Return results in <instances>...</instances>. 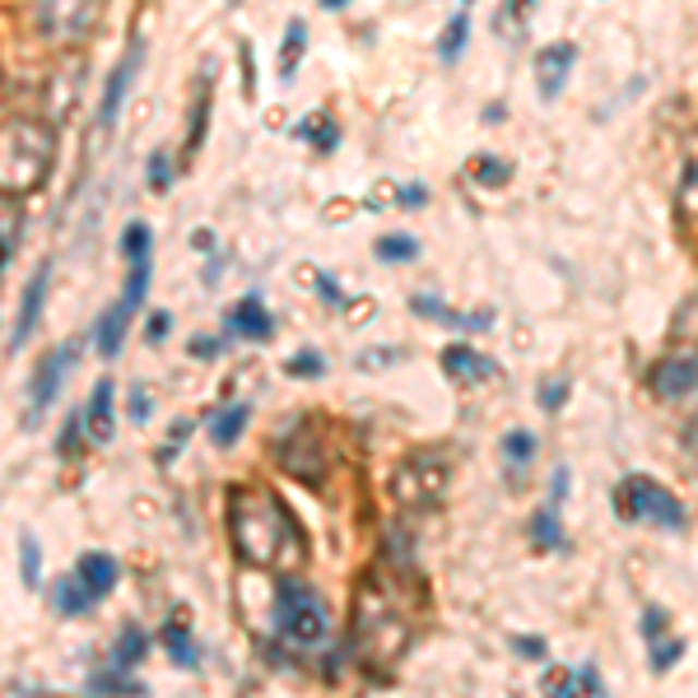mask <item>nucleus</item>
Masks as SVG:
<instances>
[{"label":"nucleus","mask_w":698,"mask_h":698,"mask_svg":"<svg viewBox=\"0 0 698 698\" xmlns=\"http://www.w3.org/2000/svg\"><path fill=\"white\" fill-rule=\"evenodd\" d=\"M149 248H154V233H149V224H127V229H121V256L131 261H149Z\"/></svg>","instance_id":"nucleus-33"},{"label":"nucleus","mask_w":698,"mask_h":698,"mask_svg":"<svg viewBox=\"0 0 698 698\" xmlns=\"http://www.w3.org/2000/svg\"><path fill=\"white\" fill-rule=\"evenodd\" d=\"M84 433H89L94 443H112L117 438V392H112L108 377L94 382V392H89V406H84Z\"/></svg>","instance_id":"nucleus-15"},{"label":"nucleus","mask_w":698,"mask_h":698,"mask_svg":"<svg viewBox=\"0 0 698 698\" xmlns=\"http://www.w3.org/2000/svg\"><path fill=\"white\" fill-rule=\"evenodd\" d=\"M424 201H429V191L419 186V182H410V186H400V205H406V209H419V205H424Z\"/></svg>","instance_id":"nucleus-51"},{"label":"nucleus","mask_w":698,"mask_h":698,"mask_svg":"<svg viewBox=\"0 0 698 698\" xmlns=\"http://www.w3.org/2000/svg\"><path fill=\"white\" fill-rule=\"evenodd\" d=\"M20 573H24V587L38 591L43 587V550H38V535H20Z\"/></svg>","instance_id":"nucleus-34"},{"label":"nucleus","mask_w":698,"mask_h":698,"mask_svg":"<svg viewBox=\"0 0 698 698\" xmlns=\"http://www.w3.org/2000/svg\"><path fill=\"white\" fill-rule=\"evenodd\" d=\"M47 285H51V261H43L38 270H33L24 299H20V312H14V326H10V354H20L28 345V336L38 330V317H43V303H47Z\"/></svg>","instance_id":"nucleus-11"},{"label":"nucleus","mask_w":698,"mask_h":698,"mask_svg":"<svg viewBox=\"0 0 698 698\" xmlns=\"http://www.w3.org/2000/svg\"><path fill=\"white\" fill-rule=\"evenodd\" d=\"M186 438H191V419H178L172 438H164V447H159V466H172V461H178V452L186 447Z\"/></svg>","instance_id":"nucleus-41"},{"label":"nucleus","mask_w":698,"mask_h":698,"mask_svg":"<svg viewBox=\"0 0 698 698\" xmlns=\"http://www.w3.org/2000/svg\"><path fill=\"white\" fill-rule=\"evenodd\" d=\"M164 648H168V657L178 661L182 671L201 666V652H196V642H191V634H186L182 624H164Z\"/></svg>","instance_id":"nucleus-27"},{"label":"nucleus","mask_w":698,"mask_h":698,"mask_svg":"<svg viewBox=\"0 0 698 698\" xmlns=\"http://www.w3.org/2000/svg\"><path fill=\"white\" fill-rule=\"evenodd\" d=\"M248 419H252V406H248V400H238V406L219 410L215 419H209V443L229 452V447L242 438V429H248Z\"/></svg>","instance_id":"nucleus-20"},{"label":"nucleus","mask_w":698,"mask_h":698,"mask_svg":"<svg viewBox=\"0 0 698 698\" xmlns=\"http://www.w3.org/2000/svg\"><path fill=\"white\" fill-rule=\"evenodd\" d=\"M531 457H535V438H531V433H521V429L503 433V461H508L513 470H521Z\"/></svg>","instance_id":"nucleus-35"},{"label":"nucleus","mask_w":698,"mask_h":698,"mask_svg":"<svg viewBox=\"0 0 698 698\" xmlns=\"http://www.w3.org/2000/svg\"><path fill=\"white\" fill-rule=\"evenodd\" d=\"M466 43H470V14H466V10H457V14L447 20V28L438 33V47H433V51H438V61H443V65H457V61H461V51H466Z\"/></svg>","instance_id":"nucleus-23"},{"label":"nucleus","mask_w":698,"mask_h":698,"mask_svg":"<svg viewBox=\"0 0 698 698\" xmlns=\"http://www.w3.org/2000/svg\"><path fill=\"white\" fill-rule=\"evenodd\" d=\"M145 293H149V261H135L131 275H127V289H121V299H117V303L135 317L140 303H145Z\"/></svg>","instance_id":"nucleus-32"},{"label":"nucleus","mask_w":698,"mask_h":698,"mask_svg":"<svg viewBox=\"0 0 698 698\" xmlns=\"http://www.w3.org/2000/svg\"><path fill=\"white\" fill-rule=\"evenodd\" d=\"M229 540L242 564L261 573H299L308 564V535L299 517L261 484L229 489Z\"/></svg>","instance_id":"nucleus-1"},{"label":"nucleus","mask_w":698,"mask_h":698,"mask_svg":"<svg viewBox=\"0 0 698 698\" xmlns=\"http://www.w3.org/2000/svg\"><path fill=\"white\" fill-rule=\"evenodd\" d=\"M535 400H540V406H545V410H558V406H564V400H568V382H564V377L545 382V387L535 392Z\"/></svg>","instance_id":"nucleus-44"},{"label":"nucleus","mask_w":698,"mask_h":698,"mask_svg":"<svg viewBox=\"0 0 698 698\" xmlns=\"http://www.w3.org/2000/svg\"><path fill=\"white\" fill-rule=\"evenodd\" d=\"M275 624L293 648H317L326 638V605L303 578L293 573H279L275 582Z\"/></svg>","instance_id":"nucleus-4"},{"label":"nucleus","mask_w":698,"mask_h":698,"mask_svg":"<svg viewBox=\"0 0 698 698\" xmlns=\"http://www.w3.org/2000/svg\"><path fill=\"white\" fill-rule=\"evenodd\" d=\"M94 591L84 587L80 573H65V578H57V587H51V605H57V615L65 619H80V615H89L94 610Z\"/></svg>","instance_id":"nucleus-17"},{"label":"nucleus","mask_w":698,"mask_h":698,"mask_svg":"<svg viewBox=\"0 0 698 698\" xmlns=\"http://www.w3.org/2000/svg\"><path fill=\"white\" fill-rule=\"evenodd\" d=\"M121 675H127V671H117V675H98V679H89V694H98V698H140V694H145V689L135 685V679H131V685H127V679H121Z\"/></svg>","instance_id":"nucleus-36"},{"label":"nucleus","mask_w":698,"mask_h":698,"mask_svg":"<svg viewBox=\"0 0 698 698\" xmlns=\"http://www.w3.org/2000/svg\"><path fill=\"white\" fill-rule=\"evenodd\" d=\"M675 201H679V209H685L689 219H698V131L689 135V145H685V168H679Z\"/></svg>","instance_id":"nucleus-22"},{"label":"nucleus","mask_w":698,"mask_h":698,"mask_svg":"<svg viewBox=\"0 0 698 698\" xmlns=\"http://www.w3.org/2000/svg\"><path fill=\"white\" fill-rule=\"evenodd\" d=\"M94 5L98 0H33V28L47 43H75L98 20Z\"/></svg>","instance_id":"nucleus-7"},{"label":"nucleus","mask_w":698,"mask_h":698,"mask_svg":"<svg viewBox=\"0 0 698 698\" xmlns=\"http://www.w3.org/2000/svg\"><path fill=\"white\" fill-rule=\"evenodd\" d=\"M127 326H131V312L121 308V303H112V308L94 322V349H98L103 359H117V354H121V345H127Z\"/></svg>","instance_id":"nucleus-19"},{"label":"nucleus","mask_w":698,"mask_h":698,"mask_svg":"<svg viewBox=\"0 0 698 698\" xmlns=\"http://www.w3.org/2000/svg\"><path fill=\"white\" fill-rule=\"evenodd\" d=\"M285 373H289V377H322V373H326V359L317 354V349H303V354H293V359L285 363Z\"/></svg>","instance_id":"nucleus-39"},{"label":"nucleus","mask_w":698,"mask_h":698,"mask_svg":"<svg viewBox=\"0 0 698 698\" xmlns=\"http://www.w3.org/2000/svg\"><path fill=\"white\" fill-rule=\"evenodd\" d=\"M80 578H84V587H89L94 591V597L103 601V597H108V591L117 587V578H121V564H117V558L108 554V550H89V554H84L80 558Z\"/></svg>","instance_id":"nucleus-18"},{"label":"nucleus","mask_w":698,"mask_h":698,"mask_svg":"<svg viewBox=\"0 0 698 698\" xmlns=\"http://www.w3.org/2000/svg\"><path fill=\"white\" fill-rule=\"evenodd\" d=\"M354 638H359V652L377 661V666L396 661L410 642V624L400 615L392 587L382 582V573H369L354 591Z\"/></svg>","instance_id":"nucleus-3"},{"label":"nucleus","mask_w":698,"mask_h":698,"mask_svg":"<svg viewBox=\"0 0 698 698\" xmlns=\"http://www.w3.org/2000/svg\"><path fill=\"white\" fill-rule=\"evenodd\" d=\"M513 648L527 657V661H545V638H517Z\"/></svg>","instance_id":"nucleus-50"},{"label":"nucleus","mask_w":698,"mask_h":698,"mask_svg":"<svg viewBox=\"0 0 698 698\" xmlns=\"http://www.w3.org/2000/svg\"><path fill=\"white\" fill-rule=\"evenodd\" d=\"M75 359H80L75 340H65V345L51 349L38 369H33V377H28V419H43L51 410V400H57L61 387H65V373L75 369Z\"/></svg>","instance_id":"nucleus-9"},{"label":"nucleus","mask_w":698,"mask_h":698,"mask_svg":"<svg viewBox=\"0 0 698 698\" xmlns=\"http://www.w3.org/2000/svg\"><path fill=\"white\" fill-rule=\"evenodd\" d=\"M186 354H191V359H219V340H215V336H191Z\"/></svg>","instance_id":"nucleus-48"},{"label":"nucleus","mask_w":698,"mask_h":698,"mask_svg":"<svg viewBox=\"0 0 698 698\" xmlns=\"http://www.w3.org/2000/svg\"><path fill=\"white\" fill-rule=\"evenodd\" d=\"M679 657H685V638H661V642H652V652H648L652 671H671Z\"/></svg>","instance_id":"nucleus-38"},{"label":"nucleus","mask_w":698,"mask_h":698,"mask_svg":"<svg viewBox=\"0 0 698 698\" xmlns=\"http://www.w3.org/2000/svg\"><path fill=\"white\" fill-rule=\"evenodd\" d=\"M340 5H349V0H322V10H340Z\"/></svg>","instance_id":"nucleus-54"},{"label":"nucleus","mask_w":698,"mask_h":698,"mask_svg":"<svg viewBox=\"0 0 698 698\" xmlns=\"http://www.w3.org/2000/svg\"><path fill=\"white\" fill-rule=\"evenodd\" d=\"M275 452L289 476H299L303 484H322V447H317V429L312 424H299Z\"/></svg>","instance_id":"nucleus-10"},{"label":"nucleus","mask_w":698,"mask_h":698,"mask_svg":"<svg viewBox=\"0 0 698 698\" xmlns=\"http://www.w3.org/2000/svg\"><path fill=\"white\" fill-rule=\"evenodd\" d=\"M689 447L698 452V419H694V429H689Z\"/></svg>","instance_id":"nucleus-55"},{"label":"nucleus","mask_w":698,"mask_h":698,"mask_svg":"<svg viewBox=\"0 0 698 698\" xmlns=\"http://www.w3.org/2000/svg\"><path fill=\"white\" fill-rule=\"evenodd\" d=\"M303 51H308V24H303V20H289V28H285V47H279V57H275L279 80H293V70L303 65Z\"/></svg>","instance_id":"nucleus-24"},{"label":"nucleus","mask_w":698,"mask_h":698,"mask_svg":"<svg viewBox=\"0 0 698 698\" xmlns=\"http://www.w3.org/2000/svg\"><path fill=\"white\" fill-rule=\"evenodd\" d=\"M168 330H172V312H149V322H145V345H164Z\"/></svg>","instance_id":"nucleus-45"},{"label":"nucleus","mask_w":698,"mask_h":698,"mask_svg":"<svg viewBox=\"0 0 698 698\" xmlns=\"http://www.w3.org/2000/svg\"><path fill=\"white\" fill-rule=\"evenodd\" d=\"M172 186V154L168 149H154L149 159V191H168Z\"/></svg>","instance_id":"nucleus-40"},{"label":"nucleus","mask_w":698,"mask_h":698,"mask_svg":"<svg viewBox=\"0 0 698 698\" xmlns=\"http://www.w3.org/2000/svg\"><path fill=\"white\" fill-rule=\"evenodd\" d=\"M191 248H196V252H215V233L196 229V233H191Z\"/></svg>","instance_id":"nucleus-52"},{"label":"nucleus","mask_w":698,"mask_h":698,"mask_svg":"<svg viewBox=\"0 0 698 698\" xmlns=\"http://www.w3.org/2000/svg\"><path fill=\"white\" fill-rule=\"evenodd\" d=\"M410 308L419 312V317H433V322H447V326H457V330H489V326H494V317H461V312H452L443 299H429V293H414V299H410Z\"/></svg>","instance_id":"nucleus-21"},{"label":"nucleus","mask_w":698,"mask_h":698,"mask_svg":"<svg viewBox=\"0 0 698 698\" xmlns=\"http://www.w3.org/2000/svg\"><path fill=\"white\" fill-rule=\"evenodd\" d=\"M205 121H209V89L196 98V108H191V131H186V149H196L201 145V135H205Z\"/></svg>","instance_id":"nucleus-42"},{"label":"nucleus","mask_w":698,"mask_h":698,"mask_svg":"<svg viewBox=\"0 0 698 698\" xmlns=\"http://www.w3.org/2000/svg\"><path fill=\"white\" fill-rule=\"evenodd\" d=\"M615 508L628 521H652L657 531H685L689 527L685 503H679L671 489L661 480H652V476H628L619 484V494H615Z\"/></svg>","instance_id":"nucleus-5"},{"label":"nucleus","mask_w":698,"mask_h":698,"mask_svg":"<svg viewBox=\"0 0 698 698\" xmlns=\"http://www.w3.org/2000/svg\"><path fill=\"white\" fill-rule=\"evenodd\" d=\"M447 476H452V466L443 452H410L387 476V494L400 508H429V503H438L447 494Z\"/></svg>","instance_id":"nucleus-6"},{"label":"nucleus","mask_w":698,"mask_h":698,"mask_svg":"<svg viewBox=\"0 0 698 698\" xmlns=\"http://www.w3.org/2000/svg\"><path fill=\"white\" fill-rule=\"evenodd\" d=\"M531 535H535V545H540V550H568L564 527H558V508H550V503L531 517Z\"/></svg>","instance_id":"nucleus-26"},{"label":"nucleus","mask_w":698,"mask_h":698,"mask_svg":"<svg viewBox=\"0 0 698 698\" xmlns=\"http://www.w3.org/2000/svg\"><path fill=\"white\" fill-rule=\"evenodd\" d=\"M293 135H299V140H312V145H317L322 154H330V149L340 145V131L330 127V117H317V112L303 117V121H299V131H293Z\"/></svg>","instance_id":"nucleus-29"},{"label":"nucleus","mask_w":698,"mask_h":698,"mask_svg":"<svg viewBox=\"0 0 698 698\" xmlns=\"http://www.w3.org/2000/svg\"><path fill=\"white\" fill-rule=\"evenodd\" d=\"M149 648V638L140 634V628H121V638H117V652H112V671H131L140 657H145Z\"/></svg>","instance_id":"nucleus-30"},{"label":"nucleus","mask_w":698,"mask_h":698,"mask_svg":"<svg viewBox=\"0 0 698 698\" xmlns=\"http://www.w3.org/2000/svg\"><path fill=\"white\" fill-rule=\"evenodd\" d=\"M224 322H229V330H233V336H242V340H270L275 336V317L266 312V303H261L256 293L238 299L229 312H224Z\"/></svg>","instance_id":"nucleus-16"},{"label":"nucleus","mask_w":698,"mask_h":698,"mask_svg":"<svg viewBox=\"0 0 698 698\" xmlns=\"http://www.w3.org/2000/svg\"><path fill=\"white\" fill-rule=\"evenodd\" d=\"M443 373L452 382H461V387H476V382L498 377V363L484 359L480 349H470V345H447L443 349Z\"/></svg>","instance_id":"nucleus-14"},{"label":"nucleus","mask_w":698,"mask_h":698,"mask_svg":"<svg viewBox=\"0 0 698 698\" xmlns=\"http://www.w3.org/2000/svg\"><path fill=\"white\" fill-rule=\"evenodd\" d=\"M642 638H648V642H661V638H666V610H661V605H648V610H642Z\"/></svg>","instance_id":"nucleus-43"},{"label":"nucleus","mask_w":698,"mask_h":698,"mask_svg":"<svg viewBox=\"0 0 698 698\" xmlns=\"http://www.w3.org/2000/svg\"><path fill=\"white\" fill-rule=\"evenodd\" d=\"M135 70H140V38L127 47V57H121L117 65H112V75H108V84H103V103H98V131L108 135L112 127H117V117H121V103H127V94H131V80H135Z\"/></svg>","instance_id":"nucleus-13"},{"label":"nucleus","mask_w":698,"mask_h":698,"mask_svg":"<svg viewBox=\"0 0 698 698\" xmlns=\"http://www.w3.org/2000/svg\"><path fill=\"white\" fill-rule=\"evenodd\" d=\"M127 410H131V424H145V419H149V392L140 387V382L131 387V400H127Z\"/></svg>","instance_id":"nucleus-46"},{"label":"nucleus","mask_w":698,"mask_h":698,"mask_svg":"<svg viewBox=\"0 0 698 698\" xmlns=\"http://www.w3.org/2000/svg\"><path fill=\"white\" fill-rule=\"evenodd\" d=\"M0 229H5V270L14 266V242H20V201L5 196V209H0Z\"/></svg>","instance_id":"nucleus-37"},{"label":"nucleus","mask_w":698,"mask_h":698,"mask_svg":"<svg viewBox=\"0 0 698 698\" xmlns=\"http://www.w3.org/2000/svg\"><path fill=\"white\" fill-rule=\"evenodd\" d=\"M57 164V131L38 117H10L0 135V186L5 196H33Z\"/></svg>","instance_id":"nucleus-2"},{"label":"nucleus","mask_w":698,"mask_h":698,"mask_svg":"<svg viewBox=\"0 0 698 698\" xmlns=\"http://www.w3.org/2000/svg\"><path fill=\"white\" fill-rule=\"evenodd\" d=\"M573 65H578V47H573V43L540 47V51H535V94L545 98V103H554L558 94H564Z\"/></svg>","instance_id":"nucleus-12"},{"label":"nucleus","mask_w":698,"mask_h":698,"mask_svg":"<svg viewBox=\"0 0 698 698\" xmlns=\"http://www.w3.org/2000/svg\"><path fill=\"white\" fill-rule=\"evenodd\" d=\"M317 289H322V299H326V303H340V289L330 285V275H322V270H317Z\"/></svg>","instance_id":"nucleus-53"},{"label":"nucleus","mask_w":698,"mask_h":698,"mask_svg":"<svg viewBox=\"0 0 698 698\" xmlns=\"http://www.w3.org/2000/svg\"><path fill=\"white\" fill-rule=\"evenodd\" d=\"M554 698H605V685L597 666H578V671H564L554 685Z\"/></svg>","instance_id":"nucleus-25"},{"label":"nucleus","mask_w":698,"mask_h":698,"mask_svg":"<svg viewBox=\"0 0 698 698\" xmlns=\"http://www.w3.org/2000/svg\"><path fill=\"white\" fill-rule=\"evenodd\" d=\"M568 503V466H558L550 476V508H564Z\"/></svg>","instance_id":"nucleus-47"},{"label":"nucleus","mask_w":698,"mask_h":698,"mask_svg":"<svg viewBox=\"0 0 698 698\" xmlns=\"http://www.w3.org/2000/svg\"><path fill=\"white\" fill-rule=\"evenodd\" d=\"M377 261H387V266H406V261L419 256V238L410 233H387V238H377Z\"/></svg>","instance_id":"nucleus-28"},{"label":"nucleus","mask_w":698,"mask_h":698,"mask_svg":"<svg viewBox=\"0 0 698 698\" xmlns=\"http://www.w3.org/2000/svg\"><path fill=\"white\" fill-rule=\"evenodd\" d=\"M648 387L661 400H689V396H698V349L694 345H679V349H671V354H661L648 369Z\"/></svg>","instance_id":"nucleus-8"},{"label":"nucleus","mask_w":698,"mask_h":698,"mask_svg":"<svg viewBox=\"0 0 698 698\" xmlns=\"http://www.w3.org/2000/svg\"><path fill=\"white\" fill-rule=\"evenodd\" d=\"M470 178L480 186H503V182H513V164L498 159V154H480V159L470 164Z\"/></svg>","instance_id":"nucleus-31"},{"label":"nucleus","mask_w":698,"mask_h":698,"mask_svg":"<svg viewBox=\"0 0 698 698\" xmlns=\"http://www.w3.org/2000/svg\"><path fill=\"white\" fill-rule=\"evenodd\" d=\"M238 51H242V94L252 98V94H256V75H252V43H242Z\"/></svg>","instance_id":"nucleus-49"}]
</instances>
